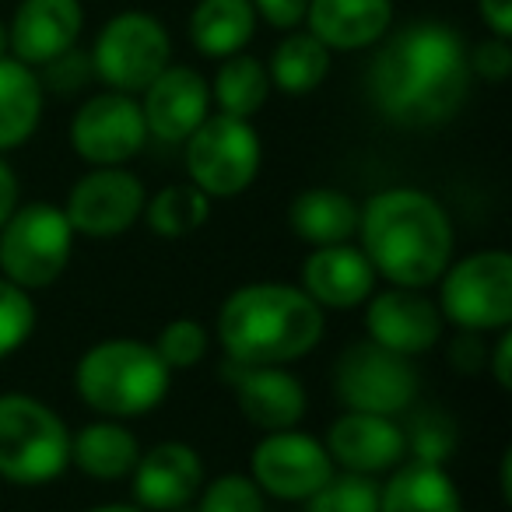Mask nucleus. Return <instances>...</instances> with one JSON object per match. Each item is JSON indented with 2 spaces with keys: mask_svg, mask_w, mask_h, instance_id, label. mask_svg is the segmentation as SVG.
<instances>
[{
  "mask_svg": "<svg viewBox=\"0 0 512 512\" xmlns=\"http://www.w3.org/2000/svg\"><path fill=\"white\" fill-rule=\"evenodd\" d=\"M467 43L446 22H411L393 32L369 67V99L407 130L442 127L470 92Z\"/></svg>",
  "mask_w": 512,
  "mask_h": 512,
  "instance_id": "nucleus-1",
  "label": "nucleus"
},
{
  "mask_svg": "<svg viewBox=\"0 0 512 512\" xmlns=\"http://www.w3.org/2000/svg\"><path fill=\"white\" fill-rule=\"evenodd\" d=\"M358 239L376 278L397 288H428L453 264V221L425 190L390 186L358 204Z\"/></svg>",
  "mask_w": 512,
  "mask_h": 512,
  "instance_id": "nucleus-2",
  "label": "nucleus"
},
{
  "mask_svg": "<svg viewBox=\"0 0 512 512\" xmlns=\"http://www.w3.org/2000/svg\"><path fill=\"white\" fill-rule=\"evenodd\" d=\"M327 334V316L302 288L281 281L242 285L218 309V344L228 362L292 365Z\"/></svg>",
  "mask_w": 512,
  "mask_h": 512,
  "instance_id": "nucleus-3",
  "label": "nucleus"
},
{
  "mask_svg": "<svg viewBox=\"0 0 512 512\" xmlns=\"http://www.w3.org/2000/svg\"><path fill=\"white\" fill-rule=\"evenodd\" d=\"M172 386V369L158 358L155 344L137 337L99 341L74 365V390L81 404L102 418H141L162 407Z\"/></svg>",
  "mask_w": 512,
  "mask_h": 512,
  "instance_id": "nucleus-4",
  "label": "nucleus"
},
{
  "mask_svg": "<svg viewBox=\"0 0 512 512\" xmlns=\"http://www.w3.org/2000/svg\"><path fill=\"white\" fill-rule=\"evenodd\" d=\"M71 467V428L32 393H0V477L22 488L57 481Z\"/></svg>",
  "mask_w": 512,
  "mask_h": 512,
  "instance_id": "nucleus-5",
  "label": "nucleus"
},
{
  "mask_svg": "<svg viewBox=\"0 0 512 512\" xmlns=\"http://www.w3.org/2000/svg\"><path fill=\"white\" fill-rule=\"evenodd\" d=\"M74 228L64 207L50 200L18 204L0 228V278L25 292H39L64 278L74 253Z\"/></svg>",
  "mask_w": 512,
  "mask_h": 512,
  "instance_id": "nucleus-6",
  "label": "nucleus"
},
{
  "mask_svg": "<svg viewBox=\"0 0 512 512\" xmlns=\"http://www.w3.org/2000/svg\"><path fill=\"white\" fill-rule=\"evenodd\" d=\"M439 313L456 330L498 334L512 327V256L477 249L449 264L439 278Z\"/></svg>",
  "mask_w": 512,
  "mask_h": 512,
  "instance_id": "nucleus-7",
  "label": "nucleus"
},
{
  "mask_svg": "<svg viewBox=\"0 0 512 512\" xmlns=\"http://www.w3.org/2000/svg\"><path fill=\"white\" fill-rule=\"evenodd\" d=\"M183 144L186 176L211 200L246 193L264 165V144L253 123L228 113H211Z\"/></svg>",
  "mask_w": 512,
  "mask_h": 512,
  "instance_id": "nucleus-8",
  "label": "nucleus"
},
{
  "mask_svg": "<svg viewBox=\"0 0 512 512\" xmlns=\"http://www.w3.org/2000/svg\"><path fill=\"white\" fill-rule=\"evenodd\" d=\"M88 57L92 74L109 92L141 95L172 64V39L162 18L148 11H120L99 29Z\"/></svg>",
  "mask_w": 512,
  "mask_h": 512,
  "instance_id": "nucleus-9",
  "label": "nucleus"
},
{
  "mask_svg": "<svg viewBox=\"0 0 512 512\" xmlns=\"http://www.w3.org/2000/svg\"><path fill=\"white\" fill-rule=\"evenodd\" d=\"M334 393L344 411L397 418L418 400V369L383 344L355 341L334 365Z\"/></svg>",
  "mask_w": 512,
  "mask_h": 512,
  "instance_id": "nucleus-10",
  "label": "nucleus"
},
{
  "mask_svg": "<svg viewBox=\"0 0 512 512\" xmlns=\"http://www.w3.org/2000/svg\"><path fill=\"white\" fill-rule=\"evenodd\" d=\"M327 446L306 432H267L249 453V477L256 488L281 502H306L334 477Z\"/></svg>",
  "mask_w": 512,
  "mask_h": 512,
  "instance_id": "nucleus-11",
  "label": "nucleus"
},
{
  "mask_svg": "<svg viewBox=\"0 0 512 512\" xmlns=\"http://www.w3.org/2000/svg\"><path fill=\"white\" fill-rule=\"evenodd\" d=\"M148 144L141 102L123 92H99L78 106L71 120V148L92 169L127 165Z\"/></svg>",
  "mask_w": 512,
  "mask_h": 512,
  "instance_id": "nucleus-12",
  "label": "nucleus"
},
{
  "mask_svg": "<svg viewBox=\"0 0 512 512\" xmlns=\"http://www.w3.org/2000/svg\"><path fill=\"white\" fill-rule=\"evenodd\" d=\"M144 183L123 165L88 169L67 193L64 214L74 235L85 239H116L130 232L134 221L144 214Z\"/></svg>",
  "mask_w": 512,
  "mask_h": 512,
  "instance_id": "nucleus-13",
  "label": "nucleus"
},
{
  "mask_svg": "<svg viewBox=\"0 0 512 512\" xmlns=\"http://www.w3.org/2000/svg\"><path fill=\"white\" fill-rule=\"evenodd\" d=\"M439 306L418 288H397L390 285L386 292H372L365 302V330L369 341L397 351L404 358H418L428 348H435L442 337Z\"/></svg>",
  "mask_w": 512,
  "mask_h": 512,
  "instance_id": "nucleus-14",
  "label": "nucleus"
},
{
  "mask_svg": "<svg viewBox=\"0 0 512 512\" xmlns=\"http://www.w3.org/2000/svg\"><path fill=\"white\" fill-rule=\"evenodd\" d=\"M225 383L239 400L242 418L264 432H285L306 418V386L288 372V365L225 362Z\"/></svg>",
  "mask_w": 512,
  "mask_h": 512,
  "instance_id": "nucleus-15",
  "label": "nucleus"
},
{
  "mask_svg": "<svg viewBox=\"0 0 512 512\" xmlns=\"http://www.w3.org/2000/svg\"><path fill=\"white\" fill-rule=\"evenodd\" d=\"M141 95L148 137L162 144H183L211 116V85L186 64H169Z\"/></svg>",
  "mask_w": 512,
  "mask_h": 512,
  "instance_id": "nucleus-16",
  "label": "nucleus"
},
{
  "mask_svg": "<svg viewBox=\"0 0 512 512\" xmlns=\"http://www.w3.org/2000/svg\"><path fill=\"white\" fill-rule=\"evenodd\" d=\"M323 446H327L334 467L365 477L390 474L407 456L404 428L397 425V418L362 411H344L327 428V442Z\"/></svg>",
  "mask_w": 512,
  "mask_h": 512,
  "instance_id": "nucleus-17",
  "label": "nucleus"
},
{
  "mask_svg": "<svg viewBox=\"0 0 512 512\" xmlns=\"http://www.w3.org/2000/svg\"><path fill=\"white\" fill-rule=\"evenodd\" d=\"M130 477H134L137 509L176 512L186 509L204 488V460L186 442H158L137 456Z\"/></svg>",
  "mask_w": 512,
  "mask_h": 512,
  "instance_id": "nucleus-18",
  "label": "nucleus"
},
{
  "mask_svg": "<svg viewBox=\"0 0 512 512\" xmlns=\"http://www.w3.org/2000/svg\"><path fill=\"white\" fill-rule=\"evenodd\" d=\"M85 29L81 0H22L8 22L11 57L43 67L60 53L74 50Z\"/></svg>",
  "mask_w": 512,
  "mask_h": 512,
  "instance_id": "nucleus-19",
  "label": "nucleus"
},
{
  "mask_svg": "<svg viewBox=\"0 0 512 512\" xmlns=\"http://www.w3.org/2000/svg\"><path fill=\"white\" fill-rule=\"evenodd\" d=\"M299 288L320 309H355L365 306L376 292V271L362 246H351V242L316 246L302 264Z\"/></svg>",
  "mask_w": 512,
  "mask_h": 512,
  "instance_id": "nucleus-20",
  "label": "nucleus"
},
{
  "mask_svg": "<svg viewBox=\"0 0 512 512\" xmlns=\"http://www.w3.org/2000/svg\"><path fill=\"white\" fill-rule=\"evenodd\" d=\"M309 32L330 53H355L383 43L393 25V0H309Z\"/></svg>",
  "mask_w": 512,
  "mask_h": 512,
  "instance_id": "nucleus-21",
  "label": "nucleus"
},
{
  "mask_svg": "<svg viewBox=\"0 0 512 512\" xmlns=\"http://www.w3.org/2000/svg\"><path fill=\"white\" fill-rule=\"evenodd\" d=\"M379 512H463V498L446 467L411 460L379 484Z\"/></svg>",
  "mask_w": 512,
  "mask_h": 512,
  "instance_id": "nucleus-22",
  "label": "nucleus"
},
{
  "mask_svg": "<svg viewBox=\"0 0 512 512\" xmlns=\"http://www.w3.org/2000/svg\"><path fill=\"white\" fill-rule=\"evenodd\" d=\"M288 221H292L295 235L313 249L351 242L358 232V200L334 186H313L292 200Z\"/></svg>",
  "mask_w": 512,
  "mask_h": 512,
  "instance_id": "nucleus-23",
  "label": "nucleus"
},
{
  "mask_svg": "<svg viewBox=\"0 0 512 512\" xmlns=\"http://www.w3.org/2000/svg\"><path fill=\"white\" fill-rule=\"evenodd\" d=\"M46 92L36 67L0 57V151H15L39 130Z\"/></svg>",
  "mask_w": 512,
  "mask_h": 512,
  "instance_id": "nucleus-24",
  "label": "nucleus"
},
{
  "mask_svg": "<svg viewBox=\"0 0 512 512\" xmlns=\"http://www.w3.org/2000/svg\"><path fill=\"white\" fill-rule=\"evenodd\" d=\"M137 456H141V442L123 421L102 418L71 435V463L95 481L130 477Z\"/></svg>",
  "mask_w": 512,
  "mask_h": 512,
  "instance_id": "nucleus-25",
  "label": "nucleus"
},
{
  "mask_svg": "<svg viewBox=\"0 0 512 512\" xmlns=\"http://www.w3.org/2000/svg\"><path fill=\"white\" fill-rule=\"evenodd\" d=\"M256 22L249 0H197L190 11V43L200 57L225 60L246 50Z\"/></svg>",
  "mask_w": 512,
  "mask_h": 512,
  "instance_id": "nucleus-26",
  "label": "nucleus"
},
{
  "mask_svg": "<svg viewBox=\"0 0 512 512\" xmlns=\"http://www.w3.org/2000/svg\"><path fill=\"white\" fill-rule=\"evenodd\" d=\"M330 74V50L313 36V32H288L274 46L267 60V78L271 88L285 95H309L327 81Z\"/></svg>",
  "mask_w": 512,
  "mask_h": 512,
  "instance_id": "nucleus-27",
  "label": "nucleus"
},
{
  "mask_svg": "<svg viewBox=\"0 0 512 512\" xmlns=\"http://www.w3.org/2000/svg\"><path fill=\"white\" fill-rule=\"evenodd\" d=\"M207 85H211V106H218V113L239 116V120H253L271 99L267 64L249 53H232L221 60L218 74Z\"/></svg>",
  "mask_w": 512,
  "mask_h": 512,
  "instance_id": "nucleus-28",
  "label": "nucleus"
},
{
  "mask_svg": "<svg viewBox=\"0 0 512 512\" xmlns=\"http://www.w3.org/2000/svg\"><path fill=\"white\" fill-rule=\"evenodd\" d=\"M211 218V197L193 183L162 186L151 200H144V221L158 239H186Z\"/></svg>",
  "mask_w": 512,
  "mask_h": 512,
  "instance_id": "nucleus-29",
  "label": "nucleus"
},
{
  "mask_svg": "<svg viewBox=\"0 0 512 512\" xmlns=\"http://www.w3.org/2000/svg\"><path fill=\"white\" fill-rule=\"evenodd\" d=\"M404 442L411 460L418 463H446L456 449V425L449 414L435 411V407H425L411 418V425L404 428Z\"/></svg>",
  "mask_w": 512,
  "mask_h": 512,
  "instance_id": "nucleus-30",
  "label": "nucleus"
},
{
  "mask_svg": "<svg viewBox=\"0 0 512 512\" xmlns=\"http://www.w3.org/2000/svg\"><path fill=\"white\" fill-rule=\"evenodd\" d=\"M306 512H379V484L365 474H334L313 498Z\"/></svg>",
  "mask_w": 512,
  "mask_h": 512,
  "instance_id": "nucleus-31",
  "label": "nucleus"
},
{
  "mask_svg": "<svg viewBox=\"0 0 512 512\" xmlns=\"http://www.w3.org/2000/svg\"><path fill=\"white\" fill-rule=\"evenodd\" d=\"M207 348H211V337H207L204 323L190 320V316H179V320H169L155 337V351L172 372L176 369H193L207 358Z\"/></svg>",
  "mask_w": 512,
  "mask_h": 512,
  "instance_id": "nucleus-32",
  "label": "nucleus"
},
{
  "mask_svg": "<svg viewBox=\"0 0 512 512\" xmlns=\"http://www.w3.org/2000/svg\"><path fill=\"white\" fill-rule=\"evenodd\" d=\"M193 512H267V502L249 474H221L197 491Z\"/></svg>",
  "mask_w": 512,
  "mask_h": 512,
  "instance_id": "nucleus-33",
  "label": "nucleus"
},
{
  "mask_svg": "<svg viewBox=\"0 0 512 512\" xmlns=\"http://www.w3.org/2000/svg\"><path fill=\"white\" fill-rule=\"evenodd\" d=\"M36 330V302L25 288L0 278V362L11 358Z\"/></svg>",
  "mask_w": 512,
  "mask_h": 512,
  "instance_id": "nucleus-34",
  "label": "nucleus"
},
{
  "mask_svg": "<svg viewBox=\"0 0 512 512\" xmlns=\"http://www.w3.org/2000/svg\"><path fill=\"white\" fill-rule=\"evenodd\" d=\"M88 81H92V57H85V53L74 46V50L60 53L57 60L43 64L39 85H43V92L50 88V92H57V95H71V92H81Z\"/></svg>",
  "mask_w": 512,
  "mask_h": 512,
  "instance_id": "nucleus-35",
  "label": "nucleus"
},
{
  "mask_svg": "<svg viewBox=\"0 0 512 512\" xmlns=\"http://www.w3.org/2000/svg\"><path fill=\"white\" fill-rule=\"evenodd\" d=\"M467 64H470V74L477 78L491 81V85H502L505 78L512 74V46L509 39H484L477 46H467Z\"/></svg>",
  "mask_w": 512,
  "mask_h": 512,
  "instance_id": "nucleus-36",
  "label": "nucleus"
},
{
  "mask_svg": "<svg viewBox=\"0 0 512 512\" xmlns=\"http://www.w3.org/2000/svg\"><path fill=\"white\" fill-rule=\"evenodd\" d=\"M449 365H456L463 376H477V372L488 365V344H484V334L460 330V334L449 341Z\"/></svg>",
  "mask_w": 512,
  "mask_h": 512,
  "instance_id": "nucleus-37",
  "label": "nucleus"
},
{
  "mask_svg": "<svg viewBox=\"0 0 512 512\" xmlns=\"http://www.w3.org/2000/svg\"><path fill=\"white\" fill-rule=\"evenodd\" d=\"M256 11V18H264L271 29L278 32H295L306 22L309 0H249Z\"/></svg>",
  "mask_w": 512,
  "mask_h": 512,
  "instance_id": "nucleus-38",
  "label": "nucleus"
},
{
  "mask_svg": "<svg viewBox=\"0 0 512 512\" xmlns=\"http://www.w3.org/2000/svg\"><path fill=\"white\" fill-rule=\"evenodd\" d=\"M488 369L502 390H512V330H498V341L488 348Z\"/></svg>",
  "mask_w": 512,
  "mask_h": 512,
  "instance_id": "nucleus-39",
  "label": "nucleus"
},
{
  "mask_svg": "<svg viewBox=\"0 0 512 512\" xmlns=\"http://www.w3.org/2000/svg\"><path fill=\"white\" fill-rule=\"evenodd\" d=\"M477 15L491 36L512 39V0H477Z\"/></svg>",
  "mask_w": 512,
  "mask_h": 512,
  "instance_id": "nucleus-40",
  "label": "nucleus"
},
{
  "mask_svg": "<svg viewBox=\"0 0 512 512\" xmlns=\"http://www.w3.org/2000/svg\"><path fill=\"white\" fill-rule=\"evenodd\" d=\"M15 207H18V176H15V169L4 162V155H0V228H4V221L11 218Z\"/></svg>",
  "mask_w": 512,
  "mask_h": 512,
  "instance_id": "nucleus-41",
  "label": "nucleus"
},
{
  "mask_svg": "<svg viewBox=\"0 0 512 512\" xmlns=\"http://www.w3.org/2000/svg\"><path fill=\"white\" fill-rule=\"evenodd\" d=\"M88 512H144V509H137V505H120V502H109V505H95V509H88Z\"/></svg>",
  "mask_w": 512,
  "mask_h": 512,
  "instance_id": "nucleus-42",
  "label": "nucleus"
},
{
  "mask_svg": "<svg viewBox=\"0 0 512 512\" xmlns=\"http://www.w3.org/2000/svg\"><path fill=\"white\" fill-rule=\"evenodd\" d=\"M0 57H11V36H8V22L0 18Z\"/></svg>",
  "mask_w": 512,
  "mask_h": 512,
  "instance_id": "nucleus-43",
  "label": "nucleus"
}]
</instances>
